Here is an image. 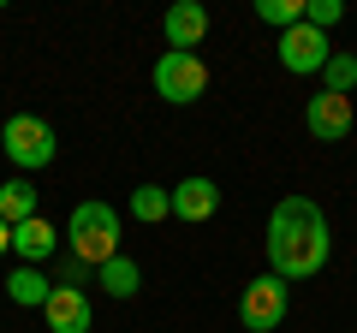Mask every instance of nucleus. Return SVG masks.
Segmentation results:
<instances>
[{"instance_id": "obj_1", "label": "nucleus", "mask_w": 357, "mask_h": 333, "mask_svg": "<svg viewBox=\"0 0 357 333\" xmlns=\"http://www.w3.org/2000/svg\"><path fill=\"white\" fill-rule=\"evenodd\" d=\"M268 274L280 280H316L333 256V232H328V215H321L310 196H280L274 215H268Z\"/></svg>"}, {"instance_id": "obj_2", "label": "nucleus", "mask_w": 357, "mask_h": 333, "mask_svg": "<svg viewBox=\"0 0 357 333\" xmlns=\"http://www.w3.org/2000/svg\"><path fill=\"white\" fill-rule=\"evenodd\" d=\"M66 244L84 268H102V262L119 256V215L107 203H77L72 220H66Z\"/></svg>"}, {"instance_id": "obj_3", "label": "nucleus", "mask_w": 357, "mask_h": 333, "mask_svg": "<svg viewBox=\"0 0 357 333\" xmlns=\"http://www.w3.org/2000/svg\"><path fill=\"white\" fill-rule=\"evenodd\" d=\"M0 155L18 166V173H36V166H48L54 155H60V143H54V125L36 114H13L6 125H0Z\"/></svg>"}, {"instance_id": "obj_4", "label": "nucleus", "mask_w": 357, "mask_h": 333, "mask_svg": "<svg viewBox=\"0 0 357 333\" xmlns=\"http://www.w3.org/2000/svg\"><path fill=\"white\" fill-rule=\"evenodd\" d=\"M149 77H155V95H161V102H173V107H191L197 95L208 90V65L197 60V54H173V48L155 60Z\"/></svg>"}, {"instance_id": "obj_5", "label": "nucleus", "mask_w": 357, "mask_h": 333, "mask_svg": "<svg viewBox=\"0 0 357 333\" xmlns=\"http://www.w3.org/2000/svg\"><path fill=\"white\" fill-rule=\"evenodd\" d=\"M286 304H292V297H286V280H280V274H262V280L244 286L238 321H244L250 333H274V327L286 321Z\"/></svg>"}, {"instance_id": "obj_6", "label": "nucleus", "mask_w": 357, "mask_h": 333, "mask_svg": "<svg viewBox=\"0 0 357 333\" xmlns=\"http://www.w3.org/2000/svg\"><path fill=\"white\" fill-rule=\"evenodd\" d=\"M333 60V48H328V36L321 30H310V24H292V30H280V65L286 72H321V65Z\"/></svg>"}, {"instance_id": "obj_7", "label": "nucleus", "mask_w": 357, "mask_h": 333, "mask_svg": "<svg viewBox=\"0 0 357 333\" xmlns=\"http://www.w3.org/2000/svg\"><path fill=\"white\" fill-rule=\"evenodd\" d=\"M42 321H48V333H89L96 309H89V297L77 286H54L48 304H42Z\"/></svg>"}, {"instance_id": "obj_8", "label": "nucleus", "mask_w": 357, "mask_h": 333, "mask_svg": "<svg viewBox=\"0 0 357 333\" xmlns=\"http://www.w3.org/2000/svg\"><path fill=\"white\" fill-rule=\"evenodd\" d=\"M161 30H167V48L173 54H197V42L208 36V6L203 0H178L173 13L161 18Z\"/></svg>"}, {"instance_id": "obj_9", "label": "nucleus", "mask_w": 357, "mask_h": 333, "mask_svg": "<svg viewBox=\"0 0 357 333\" xmlns=\"http://www.w3.org/2000/svg\"><path fill=\"white\" fill-rule=\"evenodd\" d=\"M304 125H310V137H321V143H340L345 131H351V95H310V107H304Z\"/></svg>"}, {"instance_id": "obj_10", "label": "nucleus", "mask_w": 357, "mask_h": 333, "mask_svg": "<svg viewBox=\"0 0 357 333\" xmlns=\"http://www.w3.org/2000/svg\"><path fill=\"white\" fill-rule=\"evenodd\" d=\"M13 250L24 256V268H42V262H48L54 250H60V232H54L42 215H30L24 226H13Z\"/></svg>"}, {"instance_id": "obj_11", "label": "nucleus", "mask_w": 357, "mask_h": 333, "mask_svg": "<svg viewBox=\"0 0 357 333\" xmlns=\"http://www.w3.org/2000/svg\"><path fill=\"white\" fill-rule=\"evenodd\" d=\"M220 208V185L215 179H203V173H197V179H178V191H173V215L178 220H208Z\"/></svg>"}, {"instance_id": "obj_12", "label": "nucleus", "mask_w": 357, "mask_h": 333, "mask_svg": "<svg viewBox=\"0 0 357 333\" xmlns=\"http://www.w3.org/2000/svg\"><path fill=\"white\" fill-rule=\"evenodd\" d=\"M96 280H102V292H107V297H137L143 268H137L131 256H114V262H102V268H96Z\"/></svg>"}, {"instance_id": "obj_13", "label": "nucleus", "mask_w": 357, "mask_h": 333, "mask_svg": "<svg viewBox=\"0 0 357 333\" xmlns=\"http://www.w3.org/2000/svg\"><path fill=\"white\" fill-rule=\"evenodd\" d=\"M48 292H54V280H48L42 268H18L13 280H6V297L24 304V309H42V304H48Z\"/></svg>"}, {"instance_id": "obj_14", "label": "nucleus", "mask_w": 357, "mask_h": 333, "mask_svg": "<svg viewBox=\"0 0 357 333\" xmlns=\"http://www.w3.org/2000/svg\"><path fill=\"white\" fill-rule=\"evenodd\" d=\"M30 215H36V191H30V179H6V185H0V220H6V226H24Z\"/></svg>"}, {"instance_id": "obj_15", "label": "nucleus", "mask_w": 357, "mask_h": 333, "mask_svg": "<svg viewBox=\"0 0 357 333\" xmlns=\"http://www.w3.org/2000/svg\"><path fill=\"white\" fill-rule=\"evenodd\" d=\"M173 215V191L167 185H137L131 191V220H143V226H155V220Z\"/></svg>"}, {"instance_id": "obj_16", "label": "nucleus", "mask_w": 357, "mask_h": 333, "mask_svg": "<svg viewBox=\"0 0 357 333\" xmlns=\"http://www.w3.org/2000/svg\"><path fill=\"white\" fill-rule=\"evenodd\" d=\"M351 84H357V60L351 54H333V60L321 65V90L328 95H351Z\"/></svg>"}, {"instance_id": "obj_17", "label": "nucleus", "mask_w": 357, "mask_h": 333, "mask_svg": "<svg viewBox=\"0 0 357 333\" xmlns=\"http://www.w3.org/2000/svg\"><path fill=\"white\" fill-rule=\"evenodd\" d=\"M256 18L274 30H292V24H304V0H256Z\"/></svg>"}, {"instance_id": "obj_18", "label": "nucleus", "mask_w": 357, "mask_h": 333, "mask_svg": "<svg viewBox=\"0 0 357 333\" xmlns=\"http://www.w3.org/2000/svg\"><path fill=\"white\" fill-rule=\"evenodd\" d=\"M340 18H345V6H340V0H304V24H310V30H321V36H328V30L340 24Z\"/></svg>"}, {"instance_id": "obj_19", "label": "nucleus", "mask_w": 357, "mask_h": 333, "mask_svg": "<svg viewBox=\"0 0 357 333\" xmlns=\"http://www.w3.org/2000/svg\"><path fill=\"white\" fill-rule=\"evenodd\" d=\"M84 280H89V268H84L77 256H66V262H60V280H54V286H77V292H84Z\"/></svg>"}, {"instance_id": "obj_20", "label": "nucleus", "mask_w": 357, "mask_h": 333, "mask_svg": "<svg viewBox=\"0 0 357 333\" xmlns=\"http://www.w3.org/2000/svg\"><path fill=\"white\" fill-rule=\"evenodd\" d=\"M6 250H13V226H6V220H0V256H6Z\"/></svg>"}]
</instances>
